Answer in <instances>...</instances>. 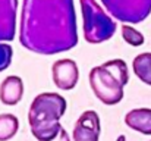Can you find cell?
<instances>
[{
    "label": "cell",
    "mask_w": 151,
    "mask_h": 141,
    "mask_svg": "<svg viewBox=\"0 0 151 141\" xmlns=\"http://www.w3.org/2000/svg\"><path fill=\"white\" fill-rule=\"evenodd\" d=\"M19 129V121L12 113L0 115V141H9Z\"/></svg>",
    "instance_id": "cell-12"
},
{
    "label": "cell",
    "mask_w": 151,
    "mask_h": 141,
    "mask_svg": "<svg viewBox=\"0 0 151 141\" xmlns=\"http://www.w3.org/2000/svg\"><path fill=\"white\" fill-rule=\"evenodd\" d=\"M128 81V65L122 59L109 60L90 71V85L96 97L107 106L117 104L123 98V87Z\"/></svg>",
    "instance_id": "cell-3"
},
{
    "label": "cell",
    "mask_w": 151,
    "mask_h": 141,
    "mask_svg": "<svg viewBox=\"0 0 151 141\" xmlns=\"http://www.w3.org/2000/svg\"><path fill=\"white\" fill-rule=\"evenodd\" d=\"M109 13L125 24H139L151 13V0H101Z\"/></svg>",
    "instance_id": "cell-5"
},
{
    "label": "cell",
    "mask_w": 151,
    "mask_h": 141,
    "mask_svg": "<svg viewBox=\"0 0 151 141\" xmlns=\"http://www.w3.org/2000/svg\"><path fill=\"white\" fill-rule=\"evenodd\" d=\"M19 41L38 54H57L78 44L73 0H24Z\"/></svg>",
    "instance_id": "cell-1"
},
{
    "label": "cell",
    "mask_w": 151,
    "mask_h": 141,
    "mask_svg": "<svg viewBox=\"0 0 151 141\" xmlns=\"http://www.w3.org/2000/svg\"><path fill=\"white\" fill-rule=\"evenodd\" d=\"M18 0H0V41H12L16 30Z\"/></svg>",
    "instance_id": "cell-8"
},
{
    "label": "cell",
    "mask_w": 151,
    "mask_h": 141,
    "mask_svg": "<svg viewBox=\"0 0 151 141\" xmlns=\"http://www.w3.org/2000/svg\"><path fill=\"white\" fill-rule=\"evenodd\" d=\"M125 124L134 131L151 135V109L139 107L129 110L125 116Z\"/></svg>",
    "instance_id": "cell-10"
},
{
    "label": "cell",
    "mask_w": 151,
    "mask_h": 141,
    "mask_svg": "<svg viewBox=\"0 0 151 141\" xmlns=\"http://www.w3.org/2000/svg\"><path fill=\"white\" fill-rule=\"evenodd\" d=\"M12 56H13V50L9 44L0 43V72L7 69L12 63Z\"/></svg>",
    "instance_id": "cell-14"
},
{
    "label": "cell",
    "mask_w": 151,
    "mask_h": 141,
    "mask_svg": "<svg viewBox=\"0 0 151 141\" xmlns=\"http://www.w3.org/2000/svg\"><path fill=\"white\" fill-rule=\"evenodd\" d=\"M122 37H123V40L128 43V44H131V46H142L144 44V35L138 31V30H135L134 27H131V25H122Z\"/></svg>",
    "instance_id": "cell-13"
},
{
    "label": "cell",
    "mask_w": 151,
    "mask_h": 141,
    "mask_svg": "<svg viewBox=\"0 0 151 141\" xmlns=\"http://www.w3.org/2000/svg\"><path fill=\"white\" fill-rule=\"evenodd\" d=\"M84 18V37L90 44L110 40L116 33V22L101 9L96 0H79Z\"/></svg>",
    "instance_id": "cell-4"
},
{
    "label": "cell",
    "mask_w": 151,
    "mask_h": 141,
    "mask_svg": "<svg viewBox=\"0 0 151 141\" xmlns=\"http://www.w3.org/2000/svg\"><path fill=\"white\" fill-rule=\"evenodd\" d=\"M66 100L57 93L38 94L28 110V124L32 135L38 141L54 140L60 129V118L66 112Z\"/></svg>",
    "instance_id": "cell-2"
},
{
    "label": "cell",
    "mask_w": 151,
    "mask_h": 141,
    "mask_svg": "<svg viewBox=\"0 0 151 141\" xmlns=\"http://www.w3.org/2000/svg\"><path fill=\"white\" fill-rule=\"evenodd\" d=\"M134 74L147 85H151V53H141L132 62Z\"/></svg>",
    "instance_id": "cell-11"
},
{
    "label": "cell",
    "mask_w": 151,
    "mask_h": 141,
    "mask_svg": "<svg viewBox=\"0 0 151 141\" xmlns=\"http://www.w3.org/2000/svg\"><path fill=\"white\" fill-rule=\"evenodd\" d=\"M51 141H70V138H69V134L66 132V129L65 128H62L60 129V132H59V135L54 138V140Z\"/></svg>",
    "instance_id": "cell-15"
},
{
    "label": "cell",
    "mask_w": 151,
    "mask_h": 141,
    "mask_svg": "<svg viewBox=\"0 0 151 141\" xmlns=\"http://www.w3.org/2000/svg\"><path fill=\"white\" fill-rule=\"evenodd\" d=\"M100 116L94 110L81 113L73 127V141H99Z\"/></svg>",
    "instance_id": "cell-7"
},
{
    "label": "cell",
    "mask_w": 151,
    "mask_h": 141,
    "mask_svg": "<svg viewBox=\"0 0 151 141\" xmlns=\"http://www.w3.org/2000/svg\"><path fill=\"white\" fill-rule=\"evenodd\" d=\"M51 77L57 88L63 91L72 90L79 80V71L76 62H73L72 59H60L54 62L51 66Z\"/></svg>",
    "instance_id": "cell-6"
},
{
    "label": "cell",
    "mask_w": 151,
    "mask_h": 141,
    "mask_svg": "<svg viewBox=\"0 0 151 141\" xmlns=\"http://www.w3.org/2000/svg\"><path fill=\"white\" fill-rule=\"evenodd\" d=\"M24 95V82L16 75H9L0 84V100L6 106H15Z\"/></svg>",
    "instance_id": "cell-9"
}]
</instances>
